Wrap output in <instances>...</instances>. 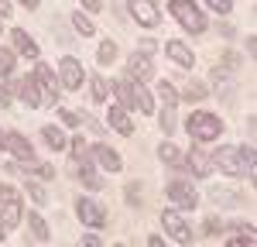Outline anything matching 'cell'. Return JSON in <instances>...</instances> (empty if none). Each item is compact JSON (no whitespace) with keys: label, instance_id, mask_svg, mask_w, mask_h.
I'll list each match as a JSON object with an SVG mask.
<instances>
[{"label":"cell","instance_id":"25","mask_svg":"<svg viewBox=\"0 0 257 247\" xmlns=\"http://www.w3.org/2000/svg\"><path fill=\"white\" fill-rule=\"evenodd\" d=\"M134 106L138 113H155V103H151V93L144 89V82H134Z\"/></svg>","mask_w":257,"mask_h":247},{"label":"cell","instance_id":"27","mask_svg":"<svg viewBox=\"0 0 257 247\" xmlns=\"http://www.w3.org/2000/svg\"><path fill=\"white\" fill-rule=\"evenodd\" d=\"M76 165H79V175H82V182L89 185V189H99V185H103L96 179V172H93V165H89V155H86V158H79Z\"/></svg>","mask_w":257,"mask_h":247},{"label":"cell","instance_id":"23","mask_svg":"<svg viewBox=\"0 0 257 247\" xmlns=\"http://www.w3.org/2000/svg\"><path fill=\"white\" fill-rule=\"evenodd\" d=\"M41 138H45V144H48V148H55V151L69 148V138L62 134V131L55 127V124H45V127H41Z\"/></svg>","mask_w":257,"mask_h":247},{"label":"cell","instance_id":"18","mask_svg":"<svg viewBox=\"0 0 257 247\" xmlns=\"http://www.w3.org/2000/svg\"><path fill=\"white\" fill-rule=\"evenodd\" d=\"M175 93L182 96V100H189V103H199V100H206V96H209V89H206L199 79H182Z\"/></svg>","mask_w":257,"mask_h":247},{"label":"cell","instance_id":"36","mask_svg":"<svg viewBox=\"0 0 257 247\" xmlns=\"http://www.w3.org/2000/svg\"><path fill=\"white\" fill-rule=\"evenodd\" d=\"M59 117H62V120H65V124H82V120H79V113H76V110H59Z\"/></svg>","mask_w":257,"mask_h":247},{"label":"cell","instance_id":"28","mask_svg":"<svg viewBox=\"0 0 257 247\" xmlns=\"http://www.w3.org/2000/svg\"><path fill=\"white\" fill-rule=\"evenodd\" d=\"M89 89H93V100L96 103H103L110 96V82L103 79V76H89Z\"/></svg>","mask_w":257,"mask_h":247},{"label":"cell","instance_id":"39","mask_svg":"<svg viewBox=\"0 0 257 247\" xmlns=\"http://www.w3.org/2000/svg\"><path fill=\"white\" fill-rule=\"evenodd\" d=\"M219 226H223V220H216V216H209V223H206V233H216Z\"/></svg>","mask_w":257,"mask_h":247},{"label":"cell","instance_id":"30","mask_svg":"<svg viewBox=\"0 0 257 247\" xmlns=\"http://www.w3.org/2000/svg\"><path fill=\"white\" fill-rule=\"evenodd\" d=\"M117 59V41H103V45H99V52H96V62L99 65H110V62Z\"/></svg>","mask_w":257,"mask_h":247},{"label":"cell","instance_id":"43","mask_svg":"<svg viewBox=\"0 0 257 247\" xmlns=\"http://www.w3.org/2000/svg\"><path fill=\"white\" fill-rule=\"evenodd\" d=\"M24 7H28V11H35V7H38V0H24Z\"/></svg>","mask_w":257,"mask_h":247},{"label":"cell","instance_id":"9","mask_svg":"<svg viewBox=\"0 0 257 247\" xmlns=\"http://www.w3.org/2000/svg\"><path fill=\"white\" fill-rule=\"evenodd\" d=\"M131 14L141 28H158L161 24V11L155 0H131Z\"/></svg>","mask_w":257,"mask_h":247},{"label":"cell","instance_id":"7","mask_svg":"<svg viewBox=\"0 0 257 247\" xmlns=\"http://www.w3.org/2000/svg\"><path fill=\"white\" fill-rule=\"evenodd\" d=\"M168 192V199L175 206H182V209H196L199 206V192H196V185L192 182H185V179H175V182L165 189Z\"/></svg>","mask_w":257,"mask_h":247},{"label":"cell","instance_id":"34","mask_svg":"<svg viewBox=\"0 0 257 247\" xmlns=\"http://www.w3.org/2000/svg\"><path fill=\"white\" fill-rule=\"evenodd\" d=\"M11 199H21V196H18V189H14V185H0V206H4V203H11Z\"/></svg>","mask_w":257,"mask_h":247},{"label":"cell","instance_id":"4","mask_svg":"<svg viewBox=\"0 0 257 247\" xmlns=\"http://www.w3.org/2000/svg\"><path fill=\"white\" fill-rule=\"evenodd\" d=\"M213 158V168L226 172V175H247V162H243V148H233V144H223Z\"/></svg>","mask_w":257,"mask_h":247},{"label":"cell","instance_id":"14","mask_svg":"<svg viewBox=\"0 0 257 247\" xmlns=\"http://www.w3.org/2000/svg\"><path fill=\"white\" fill-rule=\"evenodd\" d=\"M165 52H168V59L182 65V69H192L196 65V55H192V48L185 45V41H165Z\"/></svg>","mask_w":257,"mask_h":247},{"label":"cell","instance_id":"17","mask_svg":"<svg viewBox=\"0 0 257 247\" xmlns=\"http://www.w3.org/2000/svg\"><path fill=\"white\" fill-rule=\"evenodd\" d=\"M106 120H110V127H113V131H120V134H134L131 110H123V106H110V110H106Z\"/></svg>","mask_w":257,"mask_h":247},{"label":"cell","instance_id":"33","mask_svg":"<svg viewBox=\"0 0 257 247\" xmlns=\"http://www.w3.org/2000/svg\"><path fill=\"white\" fill-rule=\"evenodd\" d=\"M28 196H31L35 203H45V199H48V192H45L41 185H35V182H28Z\"/></svg>","mask_w":257,"mask_h":247},{"label":"cell","instance_id":"24","mask_svg":"<svg viewBox=\"0 0 257 247\" xmlns=\"http://www.w3.org/2000/svg\"><path fill=\"white\" fill-rule=\"evenodd\" d=\"M158 158L165 165H172V168H182V151H178L172 141H161L158 144Z\"/></svg>","mask_w":257,"mask_h":247},{"label":"cell","instance_id":"6","mask_svg":"<svg viewBox=\"0 0 257 247\" xmlns=\"http://www.w3.org/2000/svg\"><path fill=\"white\" fill-rule=\"evenodd\" d=\"M7 89H11V93H18V96L28 103L31 110H41V106H45V96H41V86H38V79H35V76H24V79L7 82Z\"/></svg>","mask_w":257,"mask_h":247},{"label":"cell","instance_id":"44","mask_svg":"<svg viewBox=\"0 0 257 247\" xmlns=\"http://www.w3.org/2000/svg\"><path fill=\"white\" fill-rule=\"evenodd\" d=\"M4 237H7V226H4V223H0V240H4Z\"/></svg>","mask_w":257,"mask_h":247},{"label":"cell","instance_id":"10","mask_svg":"<svg viewBox=\"0 0 257 247\" xmlns=\"http://www.w3.org/2000/svg\"><path fill=\"white\" fill-rule=\"evenodd\" d=\"M35 79H38V86H41L45 106H52V103L59 100V79H55V72H52L45 62H38V65H35Z\"/></svg>","mask_w":257,"mask_h":247},{"label":"cell","instance_id":"16","mask_svg":"<svg viewBox=\"0 0 257 247\" xmlns=\"http://www.w3.org/2000/svg\"><path fill=\"white\" fill-rule=\"evenodd\" d=\"M151 72H155V69H151V59H148V55H138V52H134V55L127 59V76L134 82H148Z\"/></svg>","mask_w":257,"mask_h":247},{"label":"cell","instance_id":"42","mask_svg":"<svg viewBox=\"0 0 257 247\" xmlns=\"http://www.w3.org/2000/svg\"><path fill=\"white\" fill-rule=\"evenodd\" d=\"M11 14V0H0V18H7Z\"/></svg>","mask_w":257,"mask_h":247},{"label":"cell","instance_id":"40","mask_svg":"<svg viewBox=\"0 0 257 247\" xmlns=\"http://www.w3.org/2000/svg\"><path fill=\"white\" fill-rule=\"evenodd\" d=\"M82 247H99V237L96 233H86V237H82Z\"/></svg>","mask_w":257,"mask_h":247},{"label":"cell","instance_id":"32","mask_svg":"<svg viewBox=\"0 0 257 247\" xmlns=\"http://www.w3.org/2000/svg\"><path fill=\"white\" fill-rule=\"evenodd\" d=\"M72 155H76V162H79V158H86V155H89V148H86V141H82V138H72Z\"/></svg>","mask_w":257,"mask_h":247},{"label":"cell","instance_id":"5","mask_svg":"<svg viewBox=\"0 0 257 247\" xmlns=\"http://www.w3.org/2000/svg\"><path fill=\"white\" fill-rule=\"evenodd\" d=\"M161 226H165V233H168L175 244H189V240H192L189 220H185L182 213H175V209H165V213H161Z\"/></svg>","mask_w":257,"mask_h":247},{"label":"cell","instance_id":"19","mask_svg":"<svg viewBox=\"0 0 257 247\" xmlns=\"http://www.w3.org/2000/svg\"><path fill=\"white\" fill-rule=\"evenodd\" d=\"M21 220H24V206H21V199H11V203L0 206V223L7 226V230H14Z\"/></svg>","mask_w":257,"mask_h":247},{"label":"cell","instance_id":"1","mask_svg":"<svg viewBox=\"0 0 257 247\" xmlns=\"http://www.w3.org/2000/svg\"><path fill=\"white\" fill-rule=\"evenodd\" d=\"M185 131H189V138H196V141H216L219 134H223V120H219L216 113H209V110H196L189 124H185Z\"/></svg>","mask_w":257,"mask_h":247},{"label":"cell","instance_id":"8","mask_svg":"<svg viewBox=\"0 0 257 247\" xmlns=\"http://www.w3.org/2000/svg\"><path fill=\"white\" fill-rule=\"evenodd\" d=\"M76 213H79L82 223L93 226V230H103V226L110 223V220H106V209H103L96 199H79V203H76Z\"/></svg>","mask_w":257,"mask_h":247},{"label":"cell","instance_id":"21","mask_svg":"<svg viewBox=\"0 0 257 247\" xmlns=\"http://www.w3.org/2000/svg\"><path fill=\"white\" fill-rule=\"evenodd\" d=\"M11 38H14V48H18V52L24 55V59H38V55H41V52H38V45H35V41L28 38V31L14 28V31H11Z\"/></svg>","mask_w":257,"mask_h":247},{"label":"cell","instance_id":"2","mask_svg":"<svg viewBox=\"0 0 257 247\" xmlns=\"http://www.w3.org/2000/svg\"><path fill=\"white\" fill-rule=\"evenodd\" d=\"M168 11H172V18H175L189 35H202V31H206V18H202V11H199L192 0H172Z\"/></svg>","mask_w":257,"mask_h":247},{"label":"cell","instance_id":"45","mask_svg":"<svg viewBox=\"0 0 257 247\" xmlns=\"http://www.w3.org/2000/svg\"><path fill=\"white\" fill-rule=\"evenodd\" d=\"M0 148H4V134H0Z\"/></svg>","mask_w":257,"mask_h":247},{"label":"cell","instance_id":"11","mask_svg":"<svg viewBox=\"0 0 257 247\" xmlns=\"http://www.w3.org/2000/svg\"><path fill=\"white\" fill-rule=\"evenodd\" d=\"M82 79H86V72H82L79 59H72V55H65V59L59 62V82L65 86V89H79Z\"/></svg>","mask_w":257,"mask_h":247},{"label":"cell","instance_id":"3","mask_svg":"<svg viewBox=\"0 0 257 247\" xmlns=\"http://www.w3.org/2000/svg\"><path fill=\"white\" fill-rule=\"evenodd\" d=\"M158 100H161V131H165V138L175 131V106H178V93H175V82L172 79H161L158 82Z\"/></svg>","mask_w":257,"mask_h":247},{"label":"cell","instance_id":"35","mask_svg":"<svg viewBox=\"0 0 257 247\" xmlns=\"http://www.w3.org/2000/svg\"><path fill=\"white\" fill-rule=\"evenodd\" d=\"M216 14H230V7H233V0H206Z\"/></svg>","mask_w":257,"mask_h":247},{"label":"cell","instance_id":"38","mask_svg":"<svg viewBox=\"0 0 257 247\" xmlns=\"http://www.w3.org/2000/svg\"><path fill=\"white\" fill-rule=\"evenodd\" d=\"M127 203H141V196H138V182L127 185Z\"/></svg>","mask_w":257,"mask_h":247},{"label":"cell","instance_id":"26","mask_svg":"<svg viewBox=\"0 0 257 247\" xmlns=\"http://www.w3.org/2000/svg\"><path fill=\"white\" fill-rule=\"evenodd\" d=\"M28 226H31V233L38 237L41 244L52 237V233H48V223H45V216H41V213H28Z\"/></svg>","mask_w":257,"mask_h":247},{"label":"cell","instance_id":"13","mask_svg":"<svg viewBox=\"0 0 257 247\" xmlns=\"http://www.w3.org/2000/svg\"><path fill=\"white\" fill-rule=\"evenodd\" d=\"M4 148L18 158V162H28V158H35V148H31V141L24 138V134H18V131H7L4 134Z\"/></svg>","mask_w":257,"mask_h":247},{"label":"cell","instance_id":"29","mask_svg":"<svg viewBox=\"0 0 257 247\" xmlns=\"http://www.w3.org/2000/svg\"><path fill=\"white\" fill-rule=\"evenodd\" d=\"M72 28H76V31H79L82 38H89V35H93V31H96V24H93V21L86 18V14H82V11H76V14H72Z\"/></svg>","mask_w":257,"mask_h":247},{"label":"cell","instance_id":"31","mask_svg":"<svg viewBox=\"0 0 257 247\" xmlns=\"http://www.w3.org/2000/svg\"><path fill=\"white\" fill-rule=\"evenodd\" d=\"M14 72V52L0 45V76H11Z\"/></svg>","mask_w":257,"mask_h":247},{"label":"cell","instance_id":"15","mask_svg":"<svg viewBox=\"0 0 257 247\" xmlns=\"http://www.w3.org/2000/svg\"><path fill=\"white\" fill-rule=\"evenodd\" d=\"M93 158L99 162L103 172H120V168H123V158H120L110 144H96V148H93Z\"/></svg>","mask_w":257,"mask_h":247},{"label":"cell","instance_id":"20","mask_svg":"<svg viewBox=\"0 0 257 247\" xmlns=\"http://www.w3.org/2000/svg\"><path fill=\"white\" fill-rule=\"evenodd\" d=\"M113 93H117V100H120L123 110H131V106H134V79H131V76L113 79Z\"/></svg>","mask_w":257,"mask_h":247},{"label":"cell","instance_id":"22","mask_svg":"<svg viewBox=\"0 0 257 247\" xmlns=\"http://www.w3.org/2000/svg\"><path fill=\"white\" fill-rule=\"evenodd\" d=\"M11 168H21L24 175H38V179H55V165L35 162V158H28V162H21V165H11Z\"/></svg>","mask_w":257,"mask_h":247},{"label":"cell","instance_id":"41","mask_svg":"<svg viewBox=\"0 0 257 247\" xmlns=\"http://www.w3.org/2000/svg\"><path fill=\"white\" fill-rule=\"evenodd\" d=\"M82 7H86V11H99V7H103V0H82Z\"/></svg>","mask_w":257,"mask_h":247},{"label":"cell","instance_id":"12","mask_svg":"<svg viewBox=\"0 0 257 247\" xmlns=\"http://www.w3.org/2000/svg\"><path fill=\"white\" fill-rule=\"evenodd\" d=\"M182 168H189L196 179H206V175L213 172V158H209L202 148H192L189 155H182Z\"/></svg>","mask_w":257,"mask_h":247},{"label":"cell","instance_id":"37","mask_svg":"<svg viewBox=\"0 0 257 247\" xmlns=\"http://www.w3.org/2000/svg\"><path fill=\"white\" fill-rule=\"evenodd\" d=\"M0 106H4V110H7V106H11V89H7V86H4V82H0Z\"/></svg>","mask_w":257,"mask_h":247}]
</instances>
